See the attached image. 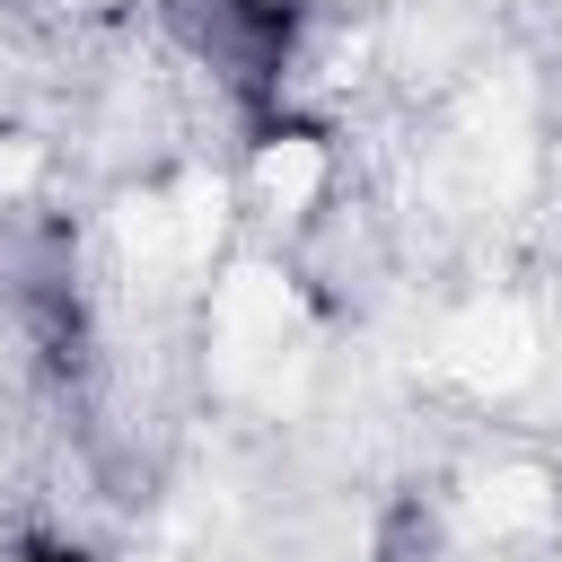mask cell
<instances>
[{
    "label": "cell",
    "instance_id": "cell-2",
    "mask_svg": "<svg viewBox=\"0 0 562 562\" xmlns=\"http://www.w3.org/2000/svg\"><path fill=\"white\" fill-rule=\"evenodd\" d=\"M26 562H88V553H79V544H35Z\"/></svg>",
    "mask_w": 562,
    "mask_h": 562
},
{
    "label": "cell",
    "instance_id": "cell-1",
    "mask_svg": "<svg viewBox=\"0 0 562 562\" xmlns=\"http://www.w3.org/2000/svg\"><path fill=\"white\" fill-rule=\"evenodd\" d=\"M378 562H439V509L422 501V492H404L386 518H378V544H369Z\"/></svg>",
    "mask_w": 562,
    "mask_h": 562
}]
</instances>
